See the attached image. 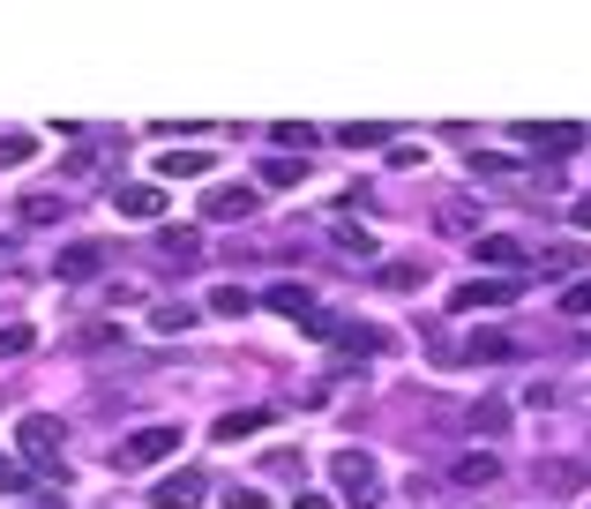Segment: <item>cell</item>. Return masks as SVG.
Wrapping results in <instances>:
<instances>
[{"label":"cell","mask_w":591,"mask_h":509,"mask_svg":"<svg viewBox=\"0 0 591 509\" xmlns=\"http://www.w3.org/2000/svg\"><path fill=\"white\" fill-rule=\"evenodd\" d=\"M330 479H338L344 509H382V465L367 450H338V457H330Z\"/></svg>","instance_id":"1"},{"label":"cell","mask_w":591,"mask_h":509,"mask_svg":"<svg viewBox=\"0 0 591 509\" xmlns=\"http://www.w3.org/2000/svg\"><path fill=\"white\" fill-rule=\"evenodd\" d=\"M172 450H180V427H135L127 442H113V472H143V465H166Z\"/></svg>","instance_id":"2"},{"label":"cell","mask_w":591,"mask_h":509,"mask_svg":"<svg viewBox=\"0 0 591 509\" xmlns=\"http://www.w3.org/2000/svg\"><path fill=\"white\" fill-rule=\"evenodd\" d=\"M15 450H23L38 472H53V479L68 487V472H60V420H53V412H31V420L15 427Z\"/></svg>","instance_id":"3"},{"label":"cell","mask_w":591,"mask_h":509,"mask_svg":"<svg viewBox=\"0 0 591 509\" xmlns=\"http://www.w3.org/2000/svg\"><path fill=\"white\" fill-rule=\"evenodd\" d=\"M113 211L135 217V225H158L166 217V188L158 180H127V188H113Z\"/></svg>","instance_id":"4"},{"label":"cell","mask_w":591,"mask_h":509,"mask_svg":"<svg viewBox=\"0 0 591 509\" xmlns=\"http://www.w3.org/2000/svg\"><path fill=\"white\" fill-rule=\"evenodd\" d=\"M53 278H60V285H90V278H105V248H98V240L60 248V255H53Z\"/></svg>","instance_id":"5"},{"label":"cell","mask_w":591,"mask_h":509,"mask_svg":"<svg viewBox=\"0 0 591 509\" xmlns=\"http://www.w3.org/2000/svg\"><path fill=\"white\" fill-rule=\"evenodd\" d=\"M203 495H211L203 472H166V479L150 487V509H203Z\"/></svg>","instance_id":"6"},{"label":"cell","mask_w":591,"mask_h":509,"mask_svg":"<svg viewBox=\"0 0 591 509\" xmlns=\"http://www.w3.org/2000/svg\"><path fill=\"white\" fill-rule=\"evenodd\" d=\"M516 143L524 150H547V158H569V150H584V127L554 121V127H516Z\"/></svg>","instance_id":"7"},{"label":"cell","mask_w":591,"mask_h":509,"mask_svg":"<svg viewBox=\"0 0 591 509\" xmlns=\"http://www.w3.org/2000/svg\"><path fill=\"white\" fill-rule=\"evenodd\" d=\"M254 203H262L254 188H211V195H203V217H217V225H240V217H254Z\"/></svg>","instance_id":"8"},{"label":"cell","mask_w":591,"mask_h":509,"mask_svg":"<svg viewBox=\"0 0 591 509\" xmlns=\"http://www.w3.org/2000/svg\"><path fill=\"white\" fill-rule=\"evenodd\" d=\"M509 293H516V278H471V285H457V293H450V307L479 315V307H502Z\"/></svg>","instance_id":"9"},{"label":"cell","mask_w":591,"mask_h":509,"mask_svg":"<svg viewBox=\"0 0 591 509\" xmlns=\"http://www.w3.org/2000/svg\"><path fill=\"white\" fill-rule=\"evenodd\" d=\"M262 427H270V405H248V412H225V420H217L211 434L225 442V450H232V442H254Z\"/></svg>","instance_id":"10"},{"label":"cell","mask_w":591,"mask_h":509,"mask_svg":"<svg viewBox=\"0 0 591 509\" xmlns=\"http://www.w3.org/2000/svg\"><path fill=\"white\" fill-rule=\"evenodd\" d=\"M330 344H338L344 360H375V352H382L389 338H382L375 323H338V338H330Z\"/></svg>","instance_id":"11"},{"label":"cell","mask_w":591,"mask_h":509,"mask_svg":"<svg viewBox=\"0 0 591 509\" xmlns=\"http://www.w3.org/2000/svg\"><path fill=\"white\" fill-rule=\"evenodd\" d=\"M450 479H457V487H495V479H502V457H495V450H465Z\"/></svg>","instance_id":"12"},{"label":"cell","mask_w":591,"mask_h":509,"mask_svg":"<svg viewBox=\"0 0 591 509\" xmlns=\"http://www.w3.org/2000/svg\"><path fill=\"white\" fill-rule=\"evenodd\" d=\"M471 255H479V262H487V270H524V262H532V255L516 248V240H509V233H487V240H471Z\"/></svg>","instance_id":"13"},{"label":"cell","mask_w":591,"mask_h":509,"mask_svg":"<svg viewBox=\"0 0 591 509\" xmlns=\"http://www.w3.org/2000/svg\"><path fill=\"white\" fill-rule=\"evenodd\" d=\"M262 307H270V315H285V323H307V307H315V293L285 278V285H270V293H262Z\"/></svg>","instance_id":"14"},{"label":"cell","mask_w":591,"mask_h":509,"mask_svg":"<svg viewBox=\"0 0 591 509\" xmlns=\"http://www.w3.org/2000/svg\"><path fill=\"white\" fill-rule=\"evenodd\" d=\"M516 352H524V344L509 338V330H471V338H465V360H471V367H479V360H516Z\"/></svg>","instance_id":"15"},{"label":"cell","mask_w":591,"mask_h":509,"mask_svg":"<svg viewBox=\"0 0 591 509\" xmlns=\"http://www.w3.org/2000/svg\"><path fill=\"white\" fill-rule=\"evenodd\" d=\"M203 172H211V150H180L172 143L166 158H158V180H203Z\"/></svg>","instance_id":"16"},{"label":"cell","mask_w":591,"mask_h":509,"mask_svg":"<svg viewBox=\"0 0 591 509\" xmlns=\"http://www.w3.org/2000/svg\"><path fill=\"white\" fill-rule=\"evenodd\" d=\"M158 248L187 270V262H203V233H195V225H166V233H158Z\"/></svg>","instance_id":"17"},{"label":"cell","mask_w":591,"mask_h":509,"mask_svg":"<svg viewBox=\"0 0 591 509\" xmlns=\"http://www.w3.org/2000/svg\"><path fill=\"white\" fill-rule=\"evenodd\" d=\"M254 180H262V188H299V180H307V158H262Z\"/></svg>","instance_id":"18"},{"label":"cell","mask_w":591,"mask_h":509,"mask_svg":"<svg viewBox=\"0 0 591 509\" xmlns=\"http://www.w3.org/2000/svg\"><path fill=\"white\" fill-rule=\"evenodd\" d=\"M203 307H211V315H232V323H240V315L254 307V293H248V285H211V299H203Z\"/></svg>","instance_id":"19"},{"label":"cell","mask_w":591,"mask_h":509,"mask_svg":"<svg viewBox=\"0 0 591 509\" xmlns=\"http://www.w3.org/2000/svg\"><path fill=\"white\" fill-rule=\"evenodd\" d=\"M338 143H344V150H389V127L360 121V127H338Z\"/></svg>","instance_id":"20"},{"label":"cell","mask_w":591,"mask_h":509,"mask_svg":"<svg viewBox=\"0 0 591 509\" xmlns=\"http://www.w3.org/2000/svg\"><path fill=\"white\" fill-rule=\"evenodd\" d=\"M195 315H203V307H158V315H150V330H158V338H187V330H195Z\"/></svg>","instance_id":"21"},{"label":"cell","mask_w":591,"mask_h":509,"mask_svg":"<svg viewBox=\"0 0 591 509\" xmlns=\"http://www.w3.org/2000/svg\"><path fill=\"white\" fill-rule=\"evenodd\" d=\"M420 262H382V285H389V293H420Z\"/></svg>","instance_id":"22"},{"label":"cell","mask_w":591,"mask_h":509,"mask_svg":"<svg viewBox=\"0 0 591 509\" xmlns=\"http://www.w3.org/2000/svg\"><path fill=\"white\" fill-rule=\"evenodd\" d=\"M338 248L367 262V255H375V233H367V225H338Z\"/></svg>","instance_id":"23"},{"label":"cell","mask_w":591,"mask_h":509,"mask_svg":"<svg viewBox=\"0 0 591 509\" xmlns=\"http://www.w3.org/2000/svg\"><path fill=\"white\" fill-rule=\"evenodd\" d=\"M31 158H38L31 135H0V166H31Z\"/></svg>","instance_id":"24"},{"label":"cell","mask_w":591,"mask_h":509,"mask_svg":"<svg viewBox=\"0 0 591 509\" xmlns=\"http://www.w3.org/2000/svg\"><path fill=\"white\" fill-rule=\"evenodd\" d=\"M471 427H479V434H502V427H509V405H502V397H487V405L471 412Z\"/></svg>","instance_id":"25"},{"label":"cell","mask_w":591,"mask_h":509,"mask_svg":"<svg viewBox=\"0 0 591 509\" xmlns=\"http://www.w3.org/2000/svg\"><path fill=\"white\" fill-rule=\"evenodd\" d=\"M60 217V195H23V225H53Z\"/></svg>","instance_id":"26"},{"label":"cell","mask_w":591,"mask_h":509,"mask_svg":"<svg viewBox=\"0 0 591 509\" xmlns=\"http://www.w3.org/2000/svg\"><path fill=\"white\" fill-rule=\"evenodd\" d=\"M299 330H307V338H338V315H330V307H307V323H299Z\"/></svg>","instance_id":"27"},{"label":"cell","mask_w":591,"mask_h":509,"mask_svg":"<svg viewBox=\"0 0 591 509\" xmlns=\"http://www.w3.org/2000/svg\"><path fill=\"white\" fill-rule=\"evenodd\" d=\"M389 166L412 172V166H427V150H420V143H389Z\"/></svg>","instance_id":"28"},{"label":"cell","mask_w":591,"mask_h":509,"mask_svg":"<svg viewBox=\"0 0 591 509\" xmlns=\"http://www.w3.org/2000/svg\"><path fill=\"white\" fill-rule=\"evenodd\" d=\"M561 307H569V315H591V278H577V285L561 293Z\"/></svg>","instance_id":"29"},{"label":"cell","mask_w":591,"mask_h":509,"mask_svg":"<svg viewBox=\"0 0 591 509\" xmlns=\"http://www.w3.org/2000/svg\"><path fill=\"white\" fill-rule=\"evenodd\" d=\"M15 352H31V330L15 323V330H0V360H15Z\"/></svg>","instance_id":"30"},{"label":"cell","mask_w":591,"mask_h":509,"mask_svg":"<svg viewBox=\"0 0 591 509\" xmlns=\"http://www.w3.org/2000/svg\"><path fill=\"white\" fill-rule=\"evenodd\" d=\"M225 509H270V502H262L254 487H225Z\"/></svg>","instance_id":"31"},{"label":"cell","mask_w":591,"mask_h":509,"mask_svg":"<svg viewBox=\"0 0 591 509\" xmlns=\"http://www.w3.org/2000/svg\"><path fill=\"white\" fill-rule=\"evenodd\" d=\"M569 217H577V233H591V195H577V203H569Z\"/></svg>","instance_id":"32"},{"label":"cell","mask_w":591,"mask_h":509,"mask_svg":"<svg viewBox=\"0 0 591 509\" xmlns=\"http://www.w3.org/2000/svg\"><path fill=\"white\" fill-rule=\"evenodd\" d=\"M293 509H338V502H322V495H299V502Z\"/></svg>","instance_id":"33"}]
</instances>
